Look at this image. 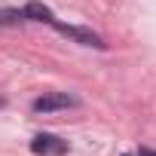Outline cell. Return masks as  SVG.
Listing matches in <instances>:
<instances>
[{
  "instance_id": "3",
  "label": "cell",
  "mask_w": 156,
  "mask_h": 156,
  "mask_svg": "<svg viewBox=\"0 0 156 156\" xmlns=\"http://www.w3.org/2000/svg\"><path fill=\"white\" fill-rule=\"evenodd\" d=\"M31 150L37 156H61V153H67V141H61L55 135H37L31 141Z\"/></svg>"
},
{
  "instance_id": "5",
  "label": "cell",
  "mask_w": 156,
  "mask_h": 156,
  "mask_svg": "<svg viewBox=\"0 0 156 156\" xmlns=\"http://www.w3.org/2000/svg\"><path fill=\"white\" fill-rule=\"evenodd\" d=\"M19 19H25L19 9H0V25H16Z\"/></svg>"
},
{
  "instance_id": "2",
  "label": "cell",
  "mask_w": 156,
  "mask_h": 156,
  "mask_svg": "<svg viewBox=\"0 0 156 156\" xmlns=\"http://www.w3.org/2000/svg\"><path fill=\"white\" fill-rule=\"evenodd\" d=\"M52 28H55L58 34H64V37L76 40V43H83V46H95V49H104L101 37H98V34H92V31H86V28H73V25H61V22H52Z\"/></svg>"
},
{
  "instance_id": "4",
  "label": "cell",
  "mask_w": 156,
  "mask_h": 156,
  "mask_svg": "<svg viewBox=\"0 0 156 156\" xmlns=\"http://www.w3.org/2000/svg\"><path fill=\"white\" fill-rule=\"evenodd\" d=\"M22 16H25V19H31V22H46V25H52V22H55L52 9H49V6H43V3H37V0H31V3L22 9Z\"/></svg>"
},
{
  "instance_id": "7",
  "label": "cell",
  "mask_w": 156,
  "mask_h": 156,
  "mask_svg": "<svg viewBox=\"0 0 156 156\" xmlns=\"http://www.w3.org/2000/svg\"><path fill=\"white\" fill-rule=\"evenodd\" d=\"M0 107H6V101H3V98H0Z\"/></svg>"
},
{
  "instance_id": "6",
  "label": "cell",
  "mask_w": 156,
  "mask_h": 156,
  "mask_svg": "<svg viewBox=\"0 0 156 156\" xmlns=\"http://www.w3.org/2000/svg\"><path fill=\"white\" fill-rule=\"evenodd\" d=\"M138 156H156V150H141Z\"/></svg>"
},
{
  "instance_id": "1",
  "label": "cell",
  "mask_w": 156,
  "mask_h": 156,
  "mask_svg": "<svg viewBox=\"0 0 156 156\" xmlns=\"http://www.w3.org/2000/svg\"><path fill=\"white\" fill-rule=\"evenodd\" d=\"M80 98L76 95H67V92H49V95H40L34 101V113H52V110H67V107H76Z\"/></svg>"
}]
</instances>
